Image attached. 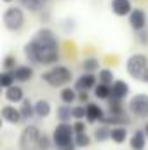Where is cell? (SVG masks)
Instances as JSON below:
<instances>
[{
    "label": "cell",
    "instance_id": "83f0119b",
    "mask_svg": "<svg viewBox=\"0 0 148 150\" xmlns=\"http://www.w3.org/2000/svg\"><path fill=\"white\" fill-rule=\"evenodd\" d=\"M14 74L12 72H2L0 74V86L4 87V89H9V87H12L14 86Z\"/></svg>",
    "mask_w": 148,
    "mask_h": 150
},
{
    "label": "cell",
    "instance_id": "3957f363",
    "mask_svg": "<svg viewBox=\"0 0 148 150\" xmlns=\"http://www.w3.org/2000/svg\"><path fill=\"white\" fill-rule=\"evenodd\" d=\"M52 143H54V149L56 150H63L70 145L75 143V131H73V124H63L59 122L56 127H54V133H52Z\"/></svg>",
    "mask_w": 148,
    "mask_h": 150
},
{
    "label": "cell",
    "instance_id": "5b68a950",
    "mask_svg": "<svg viewBox=\"0 0 148 150\" xmlns=\"http://www.w3.org/2000/svg\"><path fill=\"white\" fill-rule=\"evenodd\" d=\"M40 129H38L35 124H28L26 127H23L21 134H19V140H18V145L19 150H38V142H40Z\"/></svg>",
    "mask_w": 148,
    "mask_h": 150
},
{
    "label": "cell",
    "instance_id": "8fae6325",
    "mask_svg": "<svg viewBox=\"0 0 148 150\" xmlns=\"http://www.w3.org/2000/svg\"><path fill=\"white\" fill-rule=\"evenodd\" d=\"M0 113H2V119H4L7 124L18 126V124L23 122V117H21L19 108H16V107H12V105H4L2 110H0Z\"/></svg>",
    "mask_w": 148,
    "mask_h": 150
},
{
    "label": "cell",
    "instance_id": "ba28073f",
    "mask_svg": "<svg viewBox=\"0 0 148 150\" xmlns=\"http://www.w3.org/2000/svg\"><path fill=\"white\" fill-rule=\"evenodd\" d=\"M98 77L94 74H82L77 80H75V86L73 89L77 93H89L91 89L94 91V87L98 86Z\"/></svg>",
    "mask_w": 148,
    "mask_h": 150
},
{
    "label": "cell",
    "instance_id": "484cf974",
    "mask_svg": "<svg viewBox=\"0 0 148 150\" xmlns=\"http://www.w3.org/2000/svg\"><path fill=\"white\" fill-rule=\"evenodd\" d=\"M98 80H99L101 84L111 86V84L115 82V74L111 72L110 68H101V70L98 72Z\"/></svg>",
    "mask_w": 148,
    "mask_h": 150
},
{
    "label": "cell",
    "instance_id": "d590c367",
    "mask_svg": "<svg viewBox=\"0 0 148 150\" xmlns=\"http://www.w3.org/2000/svg\"><path fill=\"white\" fill-rule=\"evenodd\" d=\"M40 19H42V21H49V19H51V12L45 9L44 12H40Z\"/></svg>",
    "mask_w": 148,
    "mask_h": 150
},
{
    "label": "cell",
    "instance_id": "d6a6232c",
    "mask_svg": "<svg viewBox=\"0 0 148 150\" xmlns=\"http://www.w3.org/2000/svg\"><path fill=\"white\" fill-rule=\"evenodd\" d=\"M136 40H138L141 45H148V30L138 32V33H136Z\"/></svg>",
    "mask_w": 148,
    "mask_h": 150
},
{
    "label": "cell",
    "instance_id": "4dcf8cb0",
    "mask_svg": "<svg viewBox=\"0 0 148 150\" xmlns=\"http://www.w3.org/2000/svg\"><path fill=\"white\" fill-rule=\"evenodd\" d=\"M72 115H73L75 120H84L85 115H87V108L85 105H77V107H72Z\"/></svg>",
    "mask_w": 148,
    "mask_h": 150
},
{
    "label": "cell",
    "instance_id": "44dd1931",
    "mask_svg": "<svg viewBox=\"0 0 148 150\" xmlns=\"http://www.w3.org/2000/svg\"><path fill=\"white\" fill-rule=\"evenodd\" d=\"M59 98H61L63 105H70V103H73L75 100H78V93L75 91L73 87H63L61 93H59Z\"/></svg>",
    "mask_w": 148,
    "mask_h": 150
},
{
    "label": "cell",
    "instance_id": "9a60e30c",
    "mask_svg": "<svg viewBox=\"0 0 148 150\" xmlns=\"http://www.w3.org/2000/svg\"><path fill=\"white\" fill-rule=\"evenodd\" d=\"M49 0H19V5L28 12H44L47 9Z\"/></svg>",
    "mask_w": 148,
    "mask_h": 150
},
{
    "label": "cell",
    "instance_id": "f35d334b",
    "mask_svg": "<svg viewBox=\"0 0 148 150\" xmlns=\"http://www.w3.org/2000/svg\"><path fill=\"white\" fill-rule=\"evenodd\" d=\"M143 129H145V133H147V136H148V120H147V124H145V127H143Z\"/></svg>",
    "mask_w": 148,
    "mask_h": 150
},
{
    "label": "cell",
    "instance_id": "8992f818",
    "mask_svg": "<svg viewBox=\"0 0 148 150\" xmlns=\"http://www.w3.org/2000/svg\"><path fill=\"white\" fill-rule=\"evenodd\" d=\"M2 21H4V26L9 32H19L23 28V25H25L23 7H9V9H5V12L2 16Z\"/></svg>",
    "mask_w": 148,
    "mask_h": 150
},
{
    "label": "cell",
    "instance_id": "4fadbf2b",
    "mask_svg": "<svg viewBox=\"0 0 148 150\" xmlns=\"http://www.w3.org/2000/svg\"><path fill=\"white\" fill-rule=\"evenodd\" d=\"M129 84L125 82V80H115L113 84H111V98L110 100H120V101H124V98L129 94Z\"/></svg>",
    "mask_w": 148,
    "mask_h": 150
},
{
    "label": "cell",
    "instance_id": "74e56055",
    "mask_svg": "<svg viewBox=\"0 0 148 150\" xmlns=\"http://www.w3.org/2000/svg\"><path fill=\"white\" fill-rule=\"evenodd\" d=\"M75 149H77V145L73 143V145H70V147H66V149H63V150H75Z\"/></svg>",
    "mask_w": 148,
    "mask_h": 150
},
{
    "label": "cell",
    "instance_id": "d6986e66",
    "mask_svg": "<svg viewBox=\"0 0 148 150\" xmlns=\"http://www.w3.org/2000/svg\"><path fill=\"white\" fill-rule=\"evenodd\" d=\"M19 112H21V117L23 120H30L35 117V103L30 100V98H25L21 107H19Z\"/></svg>",
    "mask_w": 148,
    "mask_h": 150
},
{
    "label": "cell",
    "instance_id": "603a6c76",
    "mask_svg": "<svg viewBox=\"0 0 148 150\" xmlns=\"http://www.w3.org/2000/svg\"><path fill=\"white\" fill-rule=\"evenodd\" d=\"M94 96L98 100H110L111 98V86H106V84H101L98 82V86L94 87Z\"/></svg>",
    "mask_w": 148,
    "mask_h": 150
},
{
    "label": "cell",
    "instance_id": "7a4b0ae2",
    "mask_svg": "<svg viewBox=\"0 0 148 150\" xmlns=\"http://www.w3.org/2000/svg\"><path fill=\"white\" fill-rule=\"evenodd\" d=\"M40 79L45 84H49L51 87H65L68 82H72L73 74L65 65H54L51 70H47V72H44L40 75Z\"/></svg>",
    "mask_w": 148,
    "mask_h": 150
},
{
    "label": "cell",
    "instance_id": "d4e9b609",
    "mask_svg": "<svg viewBox=\"0 0 148 150\" xmlns=\"http://www.w3.org/2000/svg\"><path fill=\"white\" fill-rule=\"evenodd\" d=\"M56 117L59 119V122L68 124L70 119H73V115H72V107H70V105H61V107H58V110H56Z\"/></svg>",
    "mask_w": 148,
    "mask_h": 150
},
{
    "label": "cell",
    "instance_id": "2e32d148",
    "mask_svg": "<svg viewBox=\"0 0 148 150\" xmlns=\"http://www.w3.org/2000/svg\"><path fill=\"white\" fill-rule=\"evenodd\" d=\"M5 100L9 101V103H23V100H25V93H23V87L21 86H12V87H9V89H5Z\"/></svg>",
    "mask_w": 148,
    "mask_h": 150
},
{
    "label": "cell",
    "instance_id": "cb8c5ba5",
    "mask_svg": "<svg viewBox=\"0 0 148 150\" xmlns=\"http://www.w3.org/2000/svg\"><path fill=\"white\" fill-rule=\"evenodd\" d=\"M82 70L85 74H94V72H99V61L98 58H85L82 63H80Z\"/></svg>",
    "mask_w": 148,
    "mask_h": 150
},
{
    "label": "cell",
    "instance_id": "7c38bea8",
    "mask_svg": "<svg viewBox=\"0 0 148 150\" xmlns=\"http://www.w3.org/2000/svg\"><path fill=\"white\" fill-rule=\"evenodd\" d=\"M85 108H87V115H85V122L87 124H96V122H103L105 120L106 113L98 103H89V105H85Z\"/></svg>",
    "mask_w": 148,
    "mask_h": 150
},
{
    "label": "cell",
    "instance_id": "836d02e7",
    "mask_svg": "<svg viewBox=\"0 0 148 150\" xmlns=\"http://www.w3.org/2000/svg\"><path fill=\"white\" fill-rule=\"evenodd\" d=\"M63 28H65L66 32H72V30L75 28V21L72 19V18H68V19H66V21L63 23Z\"/></svg>",
    "mask_w": 148,
    "mask_h": 150
},
{
    "label": "cell",
    "instance_id": "8d00e7d4",
    "mask_svg": "<svg viewBox=\"0 0 148 150\" xmlns=\"http://www.w3.org/2000/svg\"><path fill=\"white\" fill-rule=\"evenodd\" d=\"M141 82H145V84H148V70L143 74V77H141Z\"/></svg>",
    "mask_w": 148,
    "mask_h": 150
},
{
    "label": "cell",
    "instance_id": "e575fe53",
    "mask_svg": "<svg viewBox=\"0 0 148 150\" xmlns=\"http://www.w3.org/2000/svg\"><path fill=\"white\" fill-rule=\"evenodd\" d=\"M78 101L89 105V103H91V101H89V93H78Z\"/></svg>",
    "mask_w": 148,
    "mask_h": 150
},
{
    "label": "cell",
    "instance_id": "4316f807",
    "mask_svg": "<svg viewBox=\"0 0 148 150\" xmlns=\"http://www.w3.org/2000/svg\"><path fill=\"white\" fill-rule=\"evenodd\" d=\"M16 68H18V65H16V56L7 54V56L4 58V61H2V70H4V72H14Z\"/></svg>",
    "mask_w": 148,
    "mask_h": 150
},
{
    "label": "cell",
    "instance_id": "277c9868",
    "mask_svg": "<svg viewBox=\"0 0 148 150\" xmlns=\"http://www.w3.org/2000/svg\"><path fill=\"white\" fill-rule=\"evenodd\" d=\"M125 70L136 80H141L143 74L148 70V56L143 52H134L125 61Z\"/></svg>",
    "mask_w": 148,
    "mask_h": 150
},
{
    "label": "cell",
    "instance_id": "52a82bcc",
    "mask_svg": "<svg viewBox=\"0 0 148 150\" xmlns=\"http://www.w3.org/2000/svg\"><path fill=\"white\" fill-rule=\"evenodd\" d=\"M127 110L132 117L148 120V94L147 93H138L134 94L129 103H127Z\"/></svg>",
    "mask_w": 148,
    "mask_h": 150
},
{
    "label": "cell",
    "instance_id": "f546056e",
    "mask_svg": "<svg viewBox=\"0 0 148 150\" xmlns=\"http://www.w3.org/2000/svg\"><path fill=\"white\" fill-rule=\"evenodd\" d=\"M51 147H54V143H52V136L42 133L40 142H38V150H51Z\"/></svg>",
    "mask_w": 148,
    "mask_h": 150
},
{
    "label": "cell",
    "instance_id": "ac0fdd59",
    "mask_svg": "<svg viewBox=\"0 0 148 150\" xmlns=\"http://www.w3.org/2000/svg\"><path fill=\"white\" fill-rule=\"evenodd\" d=\"M51 112H52V107L47 100L40 98V100L35 101V117L37 119H47L51 115Z\"/></svg>",
    "mask_w": 148,
    "mask_h": 150
},
{
    "label": "cell",
    "instance_id": "30bf717a",
    "mask_svg": "<svg viewBox=\"0 0 148 150\" xmlns=\"http://www.w3.org/2000/svg\"><path fill=\"white\" fill-rule=\"evenodd\" d=\"M110 9H111V12H113L115 16H120V18H124V16L129 18L131 12L134 11L131 0H111L110 2Z\"/></svg>",
    "mask_w": 148,
    "mask_h": 150
},
{
    "label": "cell",
    "instance_id": "6da1fadb",
    "mask_svg": "<svg viewBox=\"0 0 148 150\" xmlns=\"http://www.w3.org/2000/svg\"><path fill=\"white\" fill-rule=\"evenodd\" d=\"M25 56L33 65H54L59 61V40L51 28H40L25 45Z\"/></svg>",
    "mask_w": 148,
    "mask_h": 150
},
{
    "label": "cell",
    "instance_id": "f1b7e54d",
    "mask_svg": "<svg viewBox=\"0 0 148 150\" xmlns=\"http://www.w3.org/2000/svg\"><path fill=\"white\" fill-rule=\"evenodd\" d=\"M91 142H92V138L89 136V133H85V134H75V145H77V149H87L91 145Z\"/></svg>",
    "mask_w": 148,
    "mask_h": 150
},
{
    "label": "cell",
    "instance_id": "9c48e42d",
    "mask_svg": "<svg viewBox=\"0 0 148 150\" xmlns=\"http://www.w3.org/2000/svg\"><path fill=\"white\" fill-rule=\"evenodd\" d=\"M147 23H148V18H147V12L140 7H134V11L131 12L129 16V25L131 28L138 33V32H143L147 30Z\"/></svg>",
    "mask_w": 148,
    "mask_h": 150
},
{
    "label": "cell",
    "instance_id": "1f68e13d",
    "mask_svg": "<svg viewBox=\"0 0 148 150\" xmlns=\"http://www.w3.org/2000/svg\"><path fill=\"white\" fill-rule=\"evenodd\" d=\"M73 131H75V134H85V133H87V122H84V120H75L73 122Z\"/></svg>",
    "mask_w": 148,
    "mask_h": 150
},
{
    "label": "cell",
    "instance_id": "e0dca14e",
    "mask_svg": "<svg viewBox=\"0 0 148 150\" xmlns=\"http://www.w3.org/2000/svg\"><path fill=\"white\" fill-rule=\"evenodd\" d=\"M14 74V79L18 80V82H30L32 79H33V68L32 67H28V65H18V68L12 72Z\"/></svg>",
    "mask_w": 148,
    "mask_h": 150
},
{
    "label": "cell",
    "instance_id": "7402d4cb",
    "mask_svg": "<svg viewBox=\"0 0 148 150\" xmlns=\"http://www.w3.org/2000/svg\"><path fill=\"white\" fill-rule=\"evenodd\" d=\"M94 140L99 142V143H103L106 140H111V127L110 126H103V124L99 127H96L94 129Z\"/></svg>",
    "mask_w": 148,
    "mask_h": 150
},
{
    "label": "cell",
    "instance_id": "ffe728a7",
    "mask_svg": "<svg viewBox=\"0 0 148 150\" xmlns=\"http://www.w3.org/2000/svg\"><path fill=\"white\" fill-rule=\"evenodd\" d=\"M129 138V131L127 127H122V126H117V127H111V142L115 143H124L125 140Z\"/></svg>",
    "mask_w": 148,
    "mask_h": 150
},
{
    "label": "cell",
    "instance_id": "5bb4252c",
    "mask_svg": "<svg viewBox=\"0 0 148 150\" xmlns=\"http://www.w3.org/2000/svg\"><path fill=\"white\" fill-rule=\"evenodd\" d=\"M147 133H145V129H136L132 134H131V138H129V145H131V149L132 150H145L147 147Z\"/></svg>",
    "mask_w": 148,
    "mask_h": 150
},
{
    "label": "cell",
    "instance_id": "ab89813d",
    "mask_svg": "<svg viewBox=\"0 0 148 150\" xmlns=\"http://www.w3.org/2000/svg\"><path fill=\"white\" fill-rule=\"evenodd\" d=\"M2 2H5V4H9V2H12V0H2Z\"/></svg>",
    "mask_w": 148,
    "mask_h": 150
}]
</instances>
